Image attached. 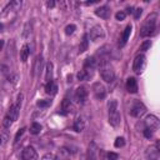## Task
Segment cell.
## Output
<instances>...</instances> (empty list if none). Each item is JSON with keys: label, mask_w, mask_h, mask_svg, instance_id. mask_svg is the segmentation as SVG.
Segmentation results:
<instances>
[{"label": "cell", "mask_w": 160, "mask_h": 160, "mask_svg": "<svg viewBox=\"0 0 160 160\" xmlns=\"http://www.w3.org/2000/svg\"><path fill=\"white\" fill-rule=\"evenodd\" d=\"M46 5H48V8H52V6L55 5V2H54V1H48Z\"/></svg>", "instance_id": "f35d334b"}, {"label": "cell", "mask_w": 160, "mask_h": 160, "mask_svg": "<svg viewBox=\"0 0 160 160\" xmlns=\"http://www.w3.org/2000/svg\"><path fill=\"white\" fill-rule=\"evenodd\" d=\"M0 144H1V136H0Z\"/></svg>", "instance_id": "ab89813d"}, {"label": "cell", "mask_w": 160, "mask_h": 160, "mask_svg": "<svg viewBox=\"0 0 160 160\" xmlns=\"http://www.w3.org/2000/svg\"><path fill=\"white\" fill-rule=\"evenodd\" d=\"M41 65H42V56H41V55H39V56L36 58V60H35V65H34V74H35V75L40 71Z\"/></svg>", "instance_id": "484cf974"}, {"label": "cell", "mask_w": 160, "mask_h": 160, "mask_svg": "<svg viewBox=\"0 0 160 160\" xmlns=\"http://www.w3.org/2000/svg\"><path fill=\"white\" fill-rule=\"evenodd\" d=\"M24 132H25V128L20 129V130L16 132V135H15V140H14V141H15V142H18V141H19V139L22 136V134H24Z\"/></svg>", "instance_id": "d590c367"}, {"label": "cell", "mask_w": 160, "mask_h": 160, "mask_svg": "<svg viewBox=\"0 0 160 160\" xmlns=\"http://www.w3.org/2000/svg\"><path fill=\"white\" fill-rule=\"evenodd\" d=\"M126 90L131 94H136L138 92V82L135 80V78H129L126 80Z\"/></svg>", "instance_id": "e0dca14e"}, {"label": "cell", "mask_w": 160, "mask_h": 160, "mask_svg": "<svg viewBox=\"0 0 160 160\" xmlns=\"http://www.w3.org/2000/svg\"><path fill=\"white\" fill-rule=\"evenodd\" d=\"M45 92L48 95H55L58 92V85L52 80L49 81V82H46V85H45Z\"/></svg>", "instance_id": "d6986e66"}, {"label": "cell", "mask_w": 160, "mask_h": 160, "mask_svg": "<svg viewBox=\"0 0 160 160\" xmlns=\"http://www.w3.org/2000/svg\"><path fill=\"white\" fill-rule=\"evenodd\" d=\"M41 160H58V159H56V156H55L54 154H51V152H46L45 155H42Z\"/></svg>", "instance_id": "1f68e13d"}, {"label": "cell", "mask_w": 160, "mask_h": 160, "mask_svg": "<svg viewBox=\"0 0 160 160\" xmlns=\"http://www.w3.org/2000/svg\"><path fill=\"white\" fill-rule=\"evenodd\" d=\"M88 38L91 41H98L100 39H104L105 38V31H104V29L100 25H94L90 29V31L88 34Z\"/></svg>", "instance_id": "5b68a950"}, {"label": "cell", "mask_w": 160, "mask_h": 160, "mask_svg": "<svg viewBox=\"0 0 160 160\" xmlns=\"http://www.w3.org/2000/svg\"><path fill=\"white\" fill-rule=\"evenodd\" d=\"M156 20H158V15L155 12L150 14L146 18V20L144 21V24L141 25V29H140L141 38H146V36H150L151 34H154V31L156 29Z\"/></svg>", "instance_id": "6da1fadb"}, {"label": "cell", "mask_w": 160, "mask_h": 160, "mask_svg": "<svg viewBox=\"0 0 160 160\" xmlns=\"http://www.w3.org/2000/svg\"><path fill=\"white\" fill-rule=\"evenodd\" d=\"M92 75H94V70H89V69L82 68V70H80L78 72V79L79 80H89L92 78Z\"/></svg>", "instance_id": "ac0fdd59"}, {"label": "cell", "mask_w": 160, "mask_h": 160, "mask_svg": "<svg viewBox=\"0 0 160 160\" xmlns=\"http://www.w3.org/2000/svg\"><path fill=\"white\" fill-rule=\"evenodd\" d=\"M110 14H111L110 9L108 6H105V5L104 6H99L98 9H95V15H98L101 19H109Z\"/></svg>", "instance_id": "9a60e30c"}, {"label": "cell", "mask_w": 160, "mask_h": 160, "mask_svg": "<svg viewBox=\"0 0 160 160\" xmlns=\"http://www.w3.org/2000/svg\"><path fill=\"white\" fill-rule=\"evenodd\" d=\"M75 29H76V26H75L74 24H71V25H68V26L65 28V34H66V35H71V34L75 31Z\"/></svg>", "instance_id": "4dcf8cb0"}, {"label": "cell", "mask_w": 160, "mask_h": 160, "mask_svg": "<svg viewBox=\"0 0 160 160\" xmlns=\"http://www.w3.org/2000/svg\"><path fill=\"white\" fill-rule=\"evenodd\" d=\"M88 46H89V38H88V34H85L82 36V39H81L80 45H79V52L81 54V52L86 51L88 50Z\"/></svg>", "instance_id": "7402d4cb"}, {"label": "cell", "mask_w": 160, "mask_h": 160, "mask_svg": "<svg viewBox=\"0 0 160 160\" xmlns=\"http://www.w3.org/2000/svg\"><path fill=\"white\" fill-rule=\"evenodd\" d=\"M108 109H109V122L111 126L118 128L121 121L120 112L118 111V102L116 100H110L108 102Z\"/></svg>", "instance_id": "7a4b0ae2"}, {"label": "cell", "mask_w": 160, "mask_h": 160, "mask_svg": "<svg viewBox=\"0 0 160 160\" xmlns=\"http://www.w3.org/2000/svg\"><path fill=\"white\" fill-rule=\"evenodd\" d=\"M144 66H145V55L144 54H138L135 56L134 61H132V70H134V72L140 74L142 71Z\"/></svg>", "instance_id": "52a82bcc"}, {"label": "cell", "mask_w": 160, "mask_h": 160, "mask_svg": "<svg viewBox=\"0 0 160 160\" xmlns=\"http://www.w3.org/2000/svg\"><path fill=\"white\" fill-rule=\"evenodd\" d=\"M144 128H148L150 129L151 131H156L159 129V119L155 116V115H149L146 116L145 121H144Z\"/></svg>", "instance_id": "9c48e42d"}, {"label": "cell", "mask_w": 160, "mask_h": 160, "mask_svg": "<svg viewBox=\"0 0 160 160\" xmlns=\"http://www.w3.org/2000/svg\"><path fill=\"white\" fill-rule=\"evenodd\" d=\"M36 105H38L39 108H48V106L51 105V100H49V99H42V100H39V101L36 102Z\"/></svg>", "instance_id": "83f0119b"}, {"label": "cell", "mask_w": 160, "mask_h": 160, "mask_svg": "<svg viewBox=\"0 0 160 160\" xmlns=\"http://www.w3.org/2000/svg\"><path fill=\"white\" fill-rule=\"evenodd\" d=\"M56 159L58 160H70L71 159V151L68 148H60L58 150Z\"/></svg>", "instance_id": "2e32d148"}, {"label": "cell", "mask_w": 160, "mask_h": 160, "mask_svg": "<svg viewBox=\"0 0 160 160\" xmlns=\"http://www.w3.org/2000/svg\"><path fill=\"white\" fill-rule=\"evenodd\" d=\"M98 65V60H95L94 56L91 58H86L84 61V69H89V70H94Z\"/></svg>", "instance_id": "ffe728a7"}, {"label": "cell", "mask_w": 160, "mask_h": 160, "mask_svg": "<svg viewBox=\"0 0 160 160\" xmlns=\"http://www.w3.org/2000/svg\"><path fill=\"white\" fill-rule=\"evenodd\" d=\"M131 25H128L126 28H125V30L122 31V34H121V38H120V41H119V48H122V46H125V44L128 42V40H129V38H130V34H131Z\"/></svg>", "instance_id": "4fadbf2b"}, {"label": "cell", "mask_w": 160, "mask_h": 160, "mask_svg": "<svg viewBox=\"0 0 160 160\" xmlns=\"http://www.w3.org/2000/svg\"><path fill=\"white\" fill-rule=\"evenodd\" d=\"M91 90H92L94 96H95L96 99H99V100L104 99L105 95H106V89H105V86H104L101 82H99V81H96V82L92 84Z\"/></svg>", "instance_id": "ba28073f"}, {"label": "cell", "mask_w": 160, "mask_h": 160, "mask_svg": "<svg viewBox=\"0 0 160 160\" xmlns=\"http://www.w3.org/2000/svg\"><path fill=\"white\" fill-rule=\"evenodd\" d=\"M145 158L148 160H158L159 159V149L152 145V146H149L146 150H145Z\"/></svg>", "instance_id": "7c38bea8"}, {"label": "cell", "mask_w": 160, "mask_h": 160, "mask_svg": "<svg viewBox=\"0 0 160 160\" xmlns=\"http://www.w3.org/2000/svg\"><path fill=\"white\" fill-rule=\"evenodd\" d=\"M125 145V139L122 136H119L115 139V142H114V146L115 148H122Z\"/></svg>", "instance_id": "f1b7e54d"}, {"label": "cell", "mask_w": 160, "mask_h": 160, "mask_svg": "<svg viewBox=\"0 0 160 160\" xmlns=\"http://www.w3.org/2000/svg\"><path fill=\"white\" fill-rule=\"evenodd\" d=\"M118 158H119V155L116 152H112V151L108 152V155H106V159L108 160H118Z\"/></svg>", "instance_id": "e575fe53"}, {"label": "cell", "mask_w": 160, "mask_h": 160, "mask_svg": "<svg viewBox=\"0 0 160 160\" xmlns=\"http://www.w3.org/2000/svg\"><path fill=\"white\" fill-rule=\"evenodd\" d=\"M146 112V106L141 101H134L130 108V115L134 118H141Z\"/></svg>", "instance_id": "8992f818"}, {"label": "cell", "mask_w": 160, "mask_h": 160, "mask_svg": "<svg viewBox=\"0 0 160 160\" xmlns=\"http://www.w3.org/2000/svg\"><path fill=\"white\" fill-rule=\"evenodd\" d=\"M52 69H54V66H52V62H48L46 64V68H45V80H46V82H49V81H51L52 80Z\"/></svg>", "instance_id": "603a6c76"}, {"label": "cell", "mask_w": 160, "mask_h": 160, "mask_svg": "<svg viewBox=\"0 0 160 160\" xmlns=\"http://www.w3.org/2000/svg\"><path fill=\"white\" fill-rule=\"evenodd\" d=\"M29 55H30V49H29L28 45H24V46L21 48V50H20V60H21L22 62H25V61L28 60Z\"/></svg>", "instance_id": "d4e9b609"}, {"label": "cell", "mask_w": 160, "mask_h": 160, "mask_svg": "<svg viewBox=\"0 0 160 160\" xmlns=\"http://www.w3.org/2000/svg\"><path fill=\"white\" fill-rule=\"evenodd\" d=\"M125 16H126V12H125V11H118V12L115 14V19H116V20H119V21L124 20V19H125Z\"/></svg>", "instance_id": "d6a6232c"}, {"label": "cell", "mask_w": 160, "mask_h": 160, "mask_svg": "<svg viewBox=\"0 0 160 160\" xmlns=\"http://www.w3.org/2000/svg\"><path fill=\"white\" fill-rule=\"evenodd\" d=\"M150 46H151V41H150V40H145V41L140 45V50H141V51H146V50L150 49Z\"/></svg>", "instance_id": "f546056e"}, {"label": "cell", "mask_w": 160, "mask_h": 160, "mask_svg": "<svg viewBox=\"0 0 160 160\" xmlns=\"http://www.w3.org/2000/svg\"><path fill=\"white\" fill-rule=\"evenodd\" d=\"M40 131H41V125L38 124V122H32L31 126H30V134L38 135V134H40Z\"/></svg>", "instance_id": "4316f807"}, {"label": "cell", "mask_w": 160, "mask_h": 160, "mask_svg": "<svg viewBox=\"0 0 160 160\" xmlns=\"http://www.w3.org/2000/svg\"><path fill=\"white\" fill-rule=\"evenodd\" d=\"M98 154L99 149L95 142H90L89 149H88V160H98Z\"/></svg>", "instance_id": "5bb4252c"}, {"label": "cell", "mask_w": 160, "mask_h": 160, "mask_svg": "<svg viewBox=\"0 0 160 160\" xmlns=\"http://www.w3.org/2000/svg\"><path fill=\"white\" fill-rule=\"evenodd\" d=\"M29 26H31V25H30V22H28V24L25 25V29H24V30H25V31H24V36H28V35H29V32H31V28L29 29Z\"/></svg>", "instance_id": "74e56055"}, {"label": "cell", "mask_w": 160, "mask_h": 160, "mask_svg": "<svg viewBox=\"0 0 160 160\" xmlns=\"http://www.w3.org/2000/svg\"><path fill=\"white\" fill-rule=\"evenodd\" d=\"M19 110H20V108H19L16 104L10 106L9 111L6 112V115H5L4 120H2V125H4L5 128H10V126L12 125V122L18 119V116H19Z\"/></svg>", "instance_id": "3957f363"}, {"label": "cell", "mask_w": 160, "mask_h": 160, "mask_svg": "<svg viewBox=\"0 0 160 160\" xmlns=\"http://www.w3.org/2000/svg\"><path fill=\"white\" fill-rule=\"evenodd\" d=\"M141 12H142V10H141L140 8H138V9L132 10V14H134V18H135V19H139V18H140V15H141Z\"/></svg>", "instance_id": "8d00e7d4"}, {"label": "cell", "mask_w": 160, "mask_h": 160, "mask_svg": "<svg viewBox=\"0 0 160 160\" xmlns=\"http://www.w3.org/2000/svg\"><path fill=\"white\" fill-rule=\"evenodd\" d=\"M100 76L105 82H112L115 79V72L112 70V68L106 62L100 65Z\"/></svg>", "instance_id": "277c9868"}, {"label": "cell", "mask_w": 160, "mask_h": 160, "mask_svg": "<svg viewBox=\"0 0 160 160\" xmlns=\"http://www.w3.org/2000/svg\"><path fill=\"white\" fill-rule=\"evenodd\" d=\"M88 99V89L85 86H79L75 90V100L79 104H84Z\"/></svg>", "instance_id": "30bf717a"}, {"label": "cell", "mask_w": 160, "mask_h": 160, "mask_svg": "<svg viewBox=\"0 0 160 160\" xmlns=\"http://www.w3.org/2000/svg\"><path fill=\"white\" fill-rule=\"evenodd\" d=\"M61 110H62V112H64V114H69V112H72V111H74V106H72L71 101H70V100H68V99H65V100L62 101V105H61Z\"/></svg>", "instance_id": "44dd1931"}, {"label": "cell", "mask_w": 160, "mask_h": 160, "mask_svg": "<svg viewBox=\"0 0 160 160\" xmlns=\"http://www.w3.org/2000/svg\"><path fill=\"white\" fill-rule=\"evenodd\" d=\"M142 132H144V136H145L146 139H150V138H152V135H154V131H151V130L148 129V128H144Z\"/></svg>", "instance_id": "836d02e7"}, {"label": "cell", "mask_w": 160, "mask_h": 160, "mask_svg": "<svg viewBox=\"0 0 160 160\" xmlns=\"http://www.w3.org/2000/svg\"><path fill=\"white\" fill-rule=\"evenodd\" d=\"M84 128H85V121H84L81 118L76 119L75 122H74V125H72V129H74L76 132H80V131L84 130Z\"/></svg>", "instance_id": "cb8c5ba5"}, {"label": "cell", "mask_w": 160, "mask_h": 160, "mask_svg": "<svg viewBox=\"0 0 160 160\" xmlns=\"http://www.w3.org/2000/svg\"><path fill=\"white\" fill-rule=\"evenodd\" d=\"M36 158V150L32 146H26L24 148L21 152V159L22 160H34Z\"/></svg>", "instance_id": "8fae6325"}]
</instances>
